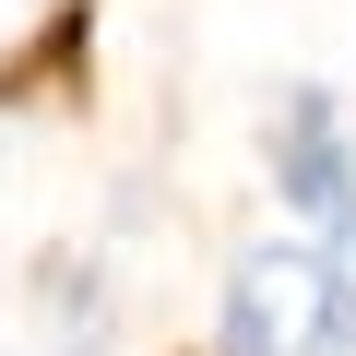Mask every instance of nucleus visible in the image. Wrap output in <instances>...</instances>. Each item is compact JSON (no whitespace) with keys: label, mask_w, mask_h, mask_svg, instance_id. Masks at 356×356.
Returning <instances> with one entry per match:
<instances>
[{"label":"nucleus","mask_w":356,"mask_h":356,"mask_svg":"<svg viewBox=\"0 0 356 356\" xmlns=\"http://www.w3.org/2000/svg\"><path fill=\"white\" fill-rule=\"evenodd\" d=\"M214 356H344V250L309 238L238 250L214 297Z\"/></svg>","instance_id":"obj_1"},{"label":"nucleus","mask_w":356,"mask_h":356,"mask_svg":"<svg viewBox=\"0 0 356 356\" xmlns=\"http://www.w3.org/2000/svg\"><path fill=\"white\" fill-rule=\"evenodd\" d=\"M273 191L309 226V250H356V131L332 83H297L273 107Z\"/></svg>","instance_id":"obj_2"},{"label":"nucleus","mask_w":356,"mask_h":356,"mask_svg":"<svg viewBox=\"0 0 356 356\" xmlns=\"http://www.w3.org/2000/svg\"><path fill=\"white\" fill-rule=\"evenodd\" d=\"M95 344H107V309H95L83 285H60V344H48V356H95ZM0 356H36V344H0Z\"/></svg>","instance_id":"obj_3"}]
</instances>
